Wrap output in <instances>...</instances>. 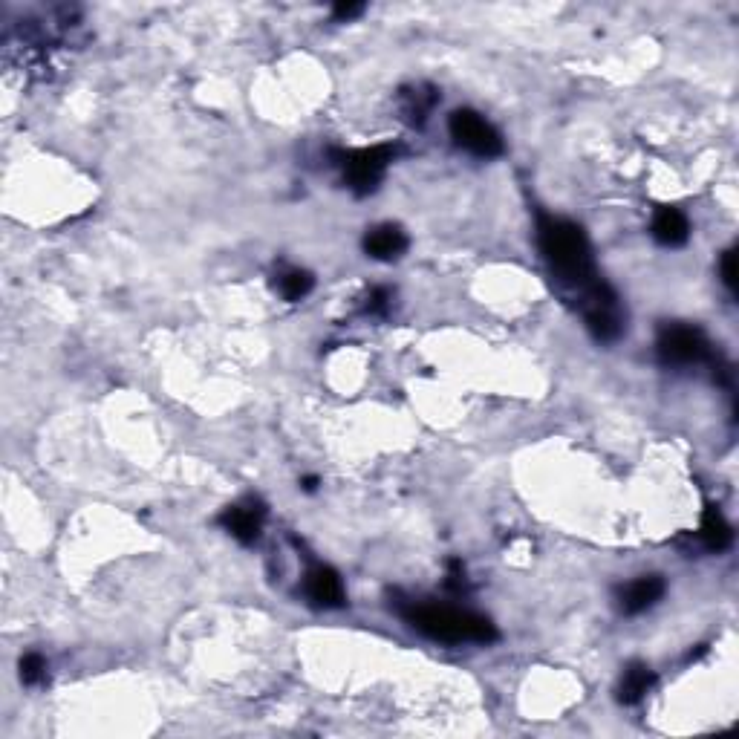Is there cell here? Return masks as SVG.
Here are the masks:
<instances>
[{"label":"cell","mask_w":739,"mask_h":739,"mask_svg":"<svg viewBox=\"0 0 739 739\" xmlns=\"http://www.w3.org/2000/svg\"><path fill=\"white\" fill-rule=\"evenodd\" d=\"M537 246H540V255L546 260L552 278L561 283L563 289H569L575 298L598 281L587 234L578 223L540 214L537 217Z\"/></svg>","instance_id":"obj_1"},{"label":"cell","mask_w":739,"mask_h":739,"mask_svg":"<svg viewBox=\"0 0 739 739\" xmlns=\"http://www.w3.org/2000/svg\"><path fill=\"white\" fill-rule=\"evenodd\" d=\"M402 618L422 636L445 641V644H491L497 641V627L477 612L457 610V607H442V604H416L410 601L402 607Z\"/></svg>","instance_id":"obj_2"},{"label":"cell","mask_w":739,"mask_h":739,"mask_svg":"<svg viewBox=\"0 0 739 739\" xmlns=\"http://www.w3.org/2000/svg\"><path fill=\"white\" fill-rule=\"evenodd\" d=\"M332 159L341 168L344 185L356 197H367L379 188L390 162L396 159V148L393 145H373V148H361V151H335Z\"/></svg>","instance_id":"obj_3"},{"label":"cell","mask_w":739,"mask_h":739,"mask_svg":"<svg viewBox=\"0 0 739 739\" xmlns=\"http://www.w3.org/2000/svg\"><path fill=\"white\" fill-rule=\"evenodd\" d=\"M656 350L664 364L673 367H688V364H699L711 356V344L705 338V332L699 327H688V324H667L659 332Z\"/></svg>","instance_id":"obj_4"},{"label":"cell","mask_w":739,"mask_h":739,"mask_svg":"<svg viewBox=\"0 0 739 739\" xmlns=\"http://www.w3.org/2000/svg\"><path fill=\"white\" fill-rule=\"evenodd\" d=\"M448 130H451V139L457 142L459 148H465L474 156H483V159H491V156H500L503 153V139L500 133L491 128L485 122L480 113L462 107V110H454L451 119H448Z\"/></svg>","instance_id":"obj_5"},{"label":"cell","mask_w":739,"mask_h":739,"mask_svg":"<svg viewBox=\"0 0 739 739\" xmlns=\"http://www.w3.org/2000/svg\"><path fill=\"white\" fill-rule=\"evenodd\" d=\"M217 520H220V526H223L234 540H240L243 546H252V543H257L260 532H263L266 506H263L257 497H249V500H243V503H234L229 509H223V514H220Z\"/></svg>","instance_id":"obj_6"},{"label":"cell","mask_w":739,"mask_h":739,"mask_svg":"<svg viewBox=\"0 0 739 739\" xmlns=\"http://www.w3.org/2000/svg\"><path fill=\"white\" fill-rule=\"evenodd\" d=\"M306 598L315 604V607H324V610H338L347 604V595H344V584L338 578V572L332 566H312L306 572Z\"/></svg>","instance_id":"obj_7"},{"label":"cell","mask_w":739,"mask_h":739,"mask_svg":"<svg viewBox=\"0 0 739 739\" xmlns=\"http://www.w3.org/2000/svg\"><path fill=\"white\" fill-rule=\"evenodd\" d=\"M364 252L373 260H399L408 252V234L393 223L373 226L364 234Z\"/></svg>","instance_id":"obj_8"},{"label":"cell","mask_w":739,"mask_h":739,"mask_svg":"<svg viewBox=\"0 0 739 739\" xmlns=\"http://www.w3.org/2000/svg\"><path fill=\"white\" fill-rule=\"evenodd\" d=\"M664 595V581L659 575H641L633 584L621 589L618 601H621V610L627 615H638V612L650 610L656 601H662Z\"/></svg>","instance_id":"obj_9"},{"label":"cell","mask_w":739,"mask_h":739,"mask_svg":"<svg viewBox=\"0 0 739 739\" xmlns=\"http://www.w3.org/2000/svg\"><path fill=\"white\" fill-rule=\"evenodd\" d=\"M653 237H656V243H662L667 249L685 246L690 237L688 217L673 205H662L653 217Z\"/></svg>","instance_id":"obj_10"},{"label":"cell","mask_w":739,"mask_h":739,"mask_svg":"<svg viewBox=\"0 0 739 739\" xmlns=\"http://www.w3.org/2000/svg\"><path fill=\"white\" fill-rule=\"evenodd\" d=\"M656 685V673H653V667L644 662H630L624 667V676H621V682H618V702L621 705H638L650 690Z\"/></svg>","instance_id":"obj_11"},{"label":"cell","mask_w":739,"mask_h":739,"mask_svg":"<svg viewBox=\"0 0 739 739\" xmlns=\"http://www.w3.org/2000/svg\"><path fill=\"white\" fill-rule=\"evenodd\" d=\"M699 540L705 543L708 552H725L734 543V529H731V523L725 520V514L716 509V506H708L705 514H702Z\"/></svg>","instance_id":"obj_12"},{"label":"cell","mask_w":739,"mask_h":739,"mask_svg":"<svg viewBox=\"0 0 739 739\" xmlns=\"http://www.w3.org/2000/svg\"><path fill=\"white\" fill-rule=\"evenodd\" d=\"M439 102V93L434 87H410V90H402V113L408 119L410 125H425L428 113L434 110V104Z\"/></svg>","instance_id":"obj_13"},{"label":"cell","mask_w":739,"mask_h":739,"mask_svg":"<svg viewBox=\"0 0 739 739\" xmlns=\"http://www.w3.org/2000/svg\"><path fill=\"white\" fill-rule=\"evenodd\" d=\"M315 278L306 272V269H286L278 275V292H281L286 301H304L306 295L312 292Z\"/></svg>","instance_id":"obj_14"},{"label":"cell","mask_w":739,"mask_h":739,"mask_svg":"<svg viewBox=\"0 0 739 739\" xmlns=\"http://www.w3.org/2000/svg\"><path fill=\"white\" fill-rule=\"evenodd\" d=\"M44 679H47V662H44V656L41 653H26L24 659H21V682L29 685V688H35Z\"/></svg>","instance_id":"obj_15"},{"label":"cell","mask_w":739,"mask_h":739,"mask_svg":"<svg viewBox=\"0 0 739 739\" xmlns=\"http://www.w3.org/2000/svg\"><path fill=\"white\" fill-rule=\"evenodd\" d=\"M719 272H722V283L728 286V292L734 295L737 292V252L728 249L722 260H719Z\"/></svg>","instance_id":"obj_16"},{"label":"cell","mask_w":739,"mask_h":739,"mask_svg":"<svg viewBox=\"0 0 739 739\" xmlns=\"http://www.w3.org/2000/svg\"><path fill=\"white\" fill-rule=\"evenodd\" d=\"M387 306H390V292L387 289H373L370 298H367V312L370 315H382V312H387Z\"/></svg>","instance_id":"obj_17"},{"label":"cell","mask_w":739,"mask_h":739,"mask_svg":"<svg viewBox=\"0 0 739 739\" xmlns=\"http://www.w3.org/2000/svg\"><path fill=\"white\" fill-rule=\"evenodd\" d=\"M364 12V3H335L332 6V15H335V21H353V18H358Z\"/></svg>","instance_id":"obj_18"},{"label":"cell","mask_w":739,"mask_h":739,"mask_svg":"<svg viewBox=\"0 0 739 739\" xmlns=\"http://www.w3.org/2000/svg\"><path fill=\"white\" fill-rule=\"evenodd\" d=\"M448 589H454V592L465 589V566H462V561L448 563Z\"/></svg>","instance_id":"obj_19"},{"label":"cell","mask_w":739,"mask_h":739,"mask_svg":"<svg viewBox=\"0 0 739 739\" xmlns=\"http://www.w3.org/2000/svg\"><path fill=\"white\" fill-rule=\"evenodd\" d=\"M315 488H318V480H315V477H306L304 491H315Z\"/></svg>","instance_id":"obj_20"}]
</instances>
